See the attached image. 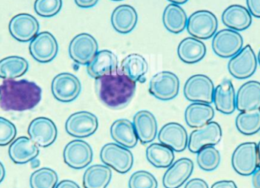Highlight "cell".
<instances>
[{"label": "cell", "instance_id": "1", "mask_svg": "<svg viewBox=\"0 0 260 188\" xmlns=\"http://www.w3.org/2000/svg\"><path fill=\"white\" fill-rule=\"evenodd\" d=\"M95 90L101 102L111 109H122L129 105L135 96L136 82L121 73H116L96 79Z\"/></svg>", "mask_w": 260, "mask_h": 188}, {"label": "cell", "instance_id": "2", "mask_svg": "<svg viewBox=\"0 0 260 188\" xmlns=\"http://www.w3.org/2000/svg\"><path fill=\"white\" fill-rule=\"evenodd\" d=\"M0 107L5 111L30 110L41 102L42 90L35 82L22 79H6L0 86Z\"/></svg>", "mask_w": 260, "mask_h": 188}, {"label": "cell", "instance_id": "3", "mask_svg": "<svg viewBox=\"0 0 260 188\" xmlns=\"http://www.w3.org/2000/svg\"><path fill=\"white\" fill-rule=\"evenodd\" d=\"M232 165L237 173L250 176L259 167L257 144L253 142L241 143L234 151Z\"/></svg>", "mask_w": 260, "mask_h": 188}, {"label": "cell", "instance_id": "4", "mask_svg": "<svg viewBox=\"0 0 260 188\" xmlns=\"http://www.w3.org/2000/svg\"><path fill=\"white\" fill-rule=\"evenodd\" d=\"M215 85L209 76L197 74L191 76L185 83L183 93L189 102L212 104Z\"/></svg>", "mask_w": 260, "mask_h": 188}, {"label": "cell", "instance_id": "5", "mask_svg": "<svg viewBox=\"0 0 260 188\" xmlns=\"http://www.w3.org/2000/svg\"><path fill=\"white\" fill-rule=\"evenodd\" d=\"M101 160L106 166L120 174L127 173L133 166V155L127 148L117 143H108L102 147Z\"/></svg>", "mask_w": 260, "mask_h": 188}, {"label": "cell", "instance_id": "6", "mask_svg": "<svg viewBox=\"0 0 260 188\" xmlns=\"http://www.w3.org/2000/svg\"><path fill=\"white\" fill-rule=\"evenodd\" d=\"M218 21L215 14L210 11L200 10L188 18L187 28L189 35L197 39L207 40L216 33Z\"/></svg>", "mask_w": 260, "mask_h": 188}, {"label": "cell", "instance_id": "7", "mask_svg": "<svg viewBox=\"0 0 260 188\" xmlns=\"http://www.w3.org/2000/svg\"><path fill=\"white\" fill-rule=\"evenodd\" d=\"M244 46L241 34L232 29H222L215 33L212 40L214 53L221 58H232L239 53Z\"/></svg>", "mask_w": 260, "mask_h": 188}, {"label": "cell", "instance_id": "8", "mask_svg": "<svg viewBox=\"0 0 260 188\" xmlns=\"http://www.w3.org/2000/svg\"><path fill=\"white\" fill-rule=\"evenodd\" d=\"M179 90V78L171 72H160L154 75L150 80V94L159 100H172L177 97Z\"/></svg>", "mask_w": 260, "mask_h": 188}, {"label": "cell", "instance_id": "9", "mask_svg": "<svg viewBox=\"0 0 260 188\" xmlns=\"http://www.w3.org/2000/svg\"><path fill=\"white\" fill-rule=\"evenodd\" d=\"M257 59L251 46L247 45L239 53L231 58L228 64L229 73L235 79L251 77L257 68Z\"/></svg>", "mask_w": 260, "mask_h": 188}, {"label": "cell", "instance_id": "10", "mask_svg": "<svg viewBox=\"0 0 260 188\" xmlns=\"http://www.w3.org/2000/svg\"><path fill=\"white\" fill-rule=\"evenodd\" d=\"M222 138V130L218 123L210 121L192 131L188 140V149L197 153L205 146H216Z\"/></svg>", "mask_w": 260, "mask_h": 188}, {"label": "cell", "instance_id": "11", "mask_svg": "<svg viewBox=\"0 0 260 188\" xmlns=\"http://www.w3.org/2000/svg\"><path fill=\"white\" fill-rule=\"evenodd\" d=\"M53 96L59 102L69 103L76 100L82 91V84L75 75L62 73L52 81Z\"/></svg>", "mask_w": 260, "mask_h": 188}, {"label": "cell", "instance_id": "12", "mask_svg": "<svg viewBox=\"0 0 260 188\" xmlns=\"http://www.w3.org/2000/svg\"><path fill=\"white\" fill-rule=\"evenodd\" d=\"M99 50V44L94 37L89 34L76 35L70 44L69 53L74 62L80 65H88Z\"/></svg>", "mask_w": 260, "mask_h": 188}, {"label": "cell", "instance_id": "13", "mask_svg": "<svg viewBox=\"0 0 260 188\" xmlns=\"http://www.w3.org/2000/svg\"><path fill=\"white\" fill-rule=\"evenodd\" d=\"M99 128L98 117L88 111L72 114L66 122V131L72 137L86 138L93 135Z\"/></svg>", "mask_w": 260, "mask_h": 188}, {"label": "cell", "instance_id": "14", "mask_svg": "<svg viewBox=\"0 0 260 188\" xmlns=\"http://www.w3.org/2000/svg\"><path fill=\"white\" fill-rule=\"evenodd\" d=\"M29 51L35 60L46 64L53 60L57 55L58 43L50 32H41L30 41Z\"/></svg>", "mask_w": 260, "mask_h": 188}, {"label": "cell", "instance_id": "15", "mask_svg": "<svg viewBox=\"0 0 260 188\" xmlns=\"http://www.w3.org/2000/svg\"><path fill=\"white\" fill-rule=\"evenodd\" d=\"M63 159L66 164L72 169H82L92 162L93 150L84 140H73L66 146Z\"/></svg>", "mask_w": 260, "mask_h": 188}, {"label": "cell", "instance_id": "16", "mask_svg": "<svg viewBox=\"0 0 260 188\" xmlns=\"http://www.w3.org/2000/svg\"><path fill=\"white\" fill-rule=\"evenodd\" d=\"M30 138L40 147L51 146L57 137V128L53 120L40 117L32 120L27 130Z\"/></svg>", "mask_w": 260, "mask_h": 188}, {"label": "cell", "instance_id": "17", "mask_svg": "<svg viewBox=\"0 0 260 188\" xmlns=\"http://www.w3.org/2000/svg\"><path fill=\"white\" fill-rule=\"evenodd\" d=\"M38 20L30 14L21 13L15 15L9 22L11 35L20 42L32 41L39 32Z\"/></svg>", "mask_w": 260, "mask_h": 188}, {"label": "cell", "instance_id": "18", "mask_svg": "<svg viewBox=\"0 0 260 188\" xmlns=\"http://www.w3.org/2000/svg\"><path fill=\"white\" fill-rule=\"evenodd\" d=\"M158 140L174 152L184 151L188 146V134L184 127L176 122H171L162 127L159 131Z\"/></svg>", "mask_w": 260, "mask_h": 188}, {"label": "cell", "instance_id": "19", "mask_svg": "<svg viewBox=\"0 0 260 188\" xmlns=\"http://www.w3.org/2000/svg\"><path fill=\"white\" fill-rule=\"evenodd\" d=\"M193 162L188 158H181L173 163L163 177V185L165 188L181 187L192 175Z\"/></svg>", "mask_w": 260, "mask_h": 188}, {"label": "cell", "instance_id": "20", "mask_svg": "<svg viewBox=\"0 0 260 188\" xmlns=\"http://www.w3.org/2000/svg\"><path fill=\"white\" fill-rule=\"evenodd\" d=\"M118 70L117 56L113 52L107 50L98 52L92 60L87 65L88 74L95 79L112 74Z\"/></svg>", "mask_w": 260, "mask_h": 188}, {"label": "cell", "instance_id": "21", "mask_svg": "<svg viewBox=\"0 0 260 188\" xmlns=\"http://www.w3.org/2000/svg\"><path fill=\"white\" fill-rule=\"evenodd\" d=\"M236 108L240 112L260 109V82L249 81L243 84L236 96Z\"/></svg>", "mask_w": 260, "mask_h": 188}, {"label": "cell", "instance_id": "22", "mask_svg": "<svg viewBox=\"0 0 260 188\" xmlns=\"http://www.w3.org/2000/svg\"><path fill=\"white\" fill-rule=\"evenodd\" d=\"M133 126L138 139L142 144L154 141L157 136V123L152 113L148 111H139L133 117Z\"/></svg>", "mask_w": 260, "mask_h": 188}, {"label": "cell", "instance_id": "23", "mask_svg": "<svg viewBox=\"0 0 260 188\" xmlns=\"http://www.w3.org/2000/svg\"><path fill=\"white\" fill-rule=\"evenodd\" d=\"M213 102L217 111L224 114H232L236 110V92L232 82L223 80L214 91Z\"/></svg>", "mask_w": 260, "mask_h": 188}, {"label": "cell", "instance_id": "24", "mask_svg": "<svg viewBox=\"0 0 260 188\" xmlns=\"http://www.w3.org/2000/svg\"><path fill=\"white\" fill-rule=\"evenodd\" d=\"M39 146L30 138L21 137L10 145L9 155L16 164H26L39 155Z\"/></svg>", "mask_w": 260, "mask_h": 188}, {"label": "cell", "instance_id": "25", "mask_svg": "<svg viewBox=\"0 0 260 188\" xmlns=\"http://www.w3.org/2000/svg\"><path fill=\"white\" fill-rule=\"evenodd\" d=\"M223 24L232 30L241 32L249 28L252 15L247 8L241 5H232L224 9L221 15Z\"/></svg>", "mask_w": 260, "mask_h": 188}, {"label": "cell", "instance_id": "26", "mask_svg": "<svg viewBox=\"0 0 260 188\" xmlns=\"http://www.w3.org/2000/svg\"><path fill=\"white\" fill-rule=\"evenodd\" d=\"M111 136L117 144L127 149L134 148L139 141L133 123L127 119L115 120L111 127Z\"/></svg>", "mask_w": 260, "mask_h": 188}, {"label": "cell", "instance_id": "27", "mask_svg": "<svg viewBox=\"0 0 260 188\" xmlns=\"http://www.w3.org/2000/svg\"><path fill=\"white\" fill-rule=\"evenodd\" d=\"M215 117L214 108L209 104L193 102L185 111V120L191 128H200Z\"/></svg>", "mask_w": 260, "mask_h": 188}, {"label": "cell", "instance_id": "28", "mask_svg": "<svg viewBox=\"0 0 260 188\" xmlns=\"http://www.w3.org/2000/svg\"><path fill=\"white\" fill-rule=\"evenodd\" d=\"M138 15L136 9L129 5H122L114 9L111 15L113 27L120 34H128L136 27Z\"/></svg>", "mask_w": 260, "mask_h": 188}, {"label": "cell", "instance_id": "29", "mask_svg": "<svg viewBox=\"0 0 260 188\" xmlns=\"http://www.w3.org/2000/svg\"><path fill=\"white\" fill-rule=\"evenodd\" d=\"M177 53L183 62L197 64L206 56V47L203 41L197 38H186L179 44Z\"/></svg>", "mask_w": 260, "mask_h": 188}, {"label": "cell", "instance_id": "30", "mask_svg": "<svg viewBox=\"0 0 260 188\" xmlns=\"http://www.w3.org/2000/svg\"><path fill=\"white\" fill-rule=\"evenodd\" d=\"M112 178V172L109 166L94 165L90 166L83 175L85 188H107Z\"/></svg>", "mask_w": 260, "mask_h": 188}, {"label": "cell", "instance_id": "31", "mask_svg": "<svg viewBox=\"0 0 260 188\" xmlns=\"http://www.w3.org/2000/svg\"><path fill=\"white\" fill-rule=\"evenodd\" d=\"M188 18L185 11L179 5H168L163 14V23L167 30L171 33L179 34L187 25Z\"/></svg>", "mask_w": 260, "mask_h": 188}, {"label": "cell", "instance_id": "32", "mask_svg": "<svg viewBox=\"0 0 260 188\" xmlns=\"http://www.w3.org/2000/svg\"><path fill=\"white\" fill-rule=\"evenodd\" d=\"M174 151L162 143H153L147 147V160L154 167L165 169L170 167L174 160Z\"/></svg>", "mask_w": 260, "mask_h": 188}, {"label": "cell", "instance_id": "33", "mask_svg": "<svg viewBox=\"0 0 260 188\" xmlns=\"http://www.w3.org/2000/svg\"><path fill=\"white\" fill-rule=\"evenodd\" d=\"M148 70V62L143 56L138 53H133L126 56L122 61L120 67L122 73L136 82L144 77Z\"/></svg>", "mask_w": 260, "mask_h": 188}, {"label": "cell", "instance_id": "34", "mask_svg": "<svg viewBox=\"0 0 260 188\" xmlns=\"http://www.w3.org/2000/svg\"><path fill=\"white\" fill-rule=\"evenodd\" d=\"M28 62L21 56H12L0 60V78L15 79L25 74L28 70Z\"/></svg>", "mask_w": 260, "mask_h": 188}, {"label": "cell", "instance_id": "35", "mask_svg": "<svg viewBox=\"0 0 260 188\" xmlns=\"http://www.w3.org/2000/svg\"><path fill=\"white\" fill-rule=\"evenodd\" d=\"M237 129L243 135H255L260 131V109L241 112L235 120Z\"/></svg>", "mask_w": 260, "mask_h": 188}, {"label": "cell", "instance_id": "36", "mask_svg": "<svg viewBox=\"0 0 260 188\" xmlns=\"http://www.w3.org/2000/svg\"><path fill=\"white\" fill-rule=\"evenodd\" d=\"M197 164L202 170L212 172L221 163V154L215 146H207L197 152Z\"/></svg>", "mask_w": 260, "mask_h": 188}, {"label": "cell", "instance_id": "37", "mask_svg": "<svg viewBox=\"0 0 260 188\" xmlns=\"http://www.w3.org/2000/svg\"><path fill=\"white\" fill-rule=\"evenodd\" d=\"M58 175L53 169L43 168L33 172L30 178L31 188H55L58 184Z\"/></svg>", "mask_w": 260, "mask_h": 188}, {"label": "cell", "instance_id": "38", "mask_svg": "<svg viewBox=\"0 0 260 188\" xmlns=\"http://www.w3.org/2000/svg\"><path fill=\"white\" fill-rule=\"evenodd\" d=\"M62 6V0H36L35 10L40 16L50 18L59 13Z\"/></svg>", "mask_w": 260, "mask_h": 188}, {"label": "cell", "instance_id": "39", "mask_svg": "<svg viewBox=\"0 0 260 188\" xmlns=\"http://www.w3.org/2000/svg\"><path fill=\"white\" fill-rule=\"evenodd\" d=\"M129 188H157V181L150 172L137 171L130 177Z\"/></svg>", "mask_w": 260, "mask_h": 188}, {"label": "cell", "instance_id": "40", "mask_svg": "<svg viewBox=\"0 0 260 188\" xmlns=\"http://www.w3.org/2000/svg\"><path fill=\"white\" fill-rule=\"evenodd\" d=\"M17 130L13 123L0 117V146L9 145L16 137Z\"/></svg>", "mask_w": 260, "mask_h": 188}, {"label": "cell", "instance_id": "41", "mask_svg": "<svg viewBox=\"0 0 260 188\" xmlns=\"http://www.w3.org/2000/svg\"><path fill=\"white\" fill-rule=\"evenodd\" d=\"M247 5L251 15L260 18V0H247Z\"/></svg>", "mask_w": 260, "mask_h": 188}, {"label": "cell", "instance_id": "42", "mask_svg": "<svg viewBox=\"0 0 260 188\" xmlns=\"http://www.w3.org/2000/svg\"><path fill=\"white\" fill-rule=\"evenodd\" d=\"M184 188H209L207 182L201 178H193L188 181Z\"/></svg>", "mask_w": 260, "mask_h": 188}, {"label": "cell", "instance_id": "43", "mask_svg": "<svg viewBox=\"0 0 260 188\" xmlns=\"http://www.w3.org/2000/svg\"><path fill=\"white\" fill-rule=\"evenodd\" d=\"M211 188H238L233 181H219L214 183Z\"/></svg>", "mask_w": 260, "mask_h": 188}, {"label": "cell", "instance_id": "44", "mask_svg": "<svg viewBox=\"0 0 260 188\" xmlns=\"http://www.w3.org/2000/svg\"><path fill=\"white\" fill-rule=\"evenodd\" d=\"M99 0H75V3L79 7L85 8H91L97 4Z\"/></svg>", "mask_w": 260, "mask_h": 188}, {"label": "cell", "instance_id": "45", "mask_svg": "<svg viewBox=\"0 0 260 188\" xmlns=\"http://www.w3.org/2000/svg\"><path fill=\"white\" fill-rule=\"evenodd\" d=\"M55 188H81L77 183L70 180H64L56 184Z\"/></svg>", "mask_w": 260, "mask_h": 188}, {"label": "cell", "instance_id": "46", "mask_svg": "<svg viewBox=\"0 0 260 188\" xmlns=\"http://www.w3.org/2000/svg\"><path fill=\"white\" fill-rule=\"evenodd\" d=\"M252 184L254 188H260V168L255 171L252 177Z\"/></svg>", "mask_w": 260, "mask_h": 188}, {"label": "cell", "instance_id": "47", "mask_svg": "<svg viewBox=\"0 0 260 188\" xmlns=\"http://www.w3.org/2000/svg\"><path fill=\"white\" fill-rule=\"evenodd\" d=\"M5 176H6V169L3 163L0 162V183L4 180Z\"/></svg>", "mask_w": 260, "mask_h": 188}, {"label": "cell", "instance_id": "48", "mask_svg": "<svg viewBox=\"0 0 260 188\" xmlns=\"http://www.w3.org/2000/svg\"><path fill=\"white\" fill-rule=\"evenodd\" d=\"M168 1L171 2V3H174V4L177 5H182L186 3L188 0H168Z\"/></svg>", "mask_w": 260, "mask_h": 188}, {"label": "cell", "instance_id": "49", "mask_svg": "<svg viewBox=\"0 0 260 188\" xmlns=\"http://www.w3.org/2000/svg\"><path fill=\"white\" fill-rule=\"evenodd\" d=\"M258 158H259V167L260 168V141L257 144Z\"/></svg>", "mask_w": 260, "mask_h": 188}, {"label": "cell", "instance_id": "50", "mask_svg": "<svg viewBox=\"0 0 260 188\" xmlns=\"http://www.w3.org/2000/svg\"><path fill=\"white\" fill-rule=\"evenodd\" d=\"M258 62H259V65H260V50L259 51V53H258V59H257Z\"/></svg>", "mask_w": 260, "mask_h": 188}, {"label": "cell", "instance_id": "51", "mask_svg": "<svg viewBox=\"0 0 260 188\" xmlns=\"http://www.w3.org/2000/svg\"><path fill=\"white\" fill-rule=\"evenodd\" d=\"M0 102H1V91H0Z\"/></svg>", "mask_w": 260, "mask_h": 188}, {"label": "cell", "instance_id": "52", "mask_svg": "<svg viewBox=\"0 0 260 188\" xmlns=\"http://www.w3.org/2000/svg\"><path fill=\"white\" fill-rule=\"evenodd\" d=\"M113 1H121V0H113Z\"/></svg>", "mask_w": 260, "mask_h": 188}]
</instances>
